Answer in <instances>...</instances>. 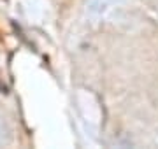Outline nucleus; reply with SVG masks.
I'll list each match as a JSON object with an SVG mask.
<instances>
[{
    "mask_svg": "<svg viewBox=\"0 0 158 149\" xmlns=\"http://www.w3.org/2000/svg\"><path fill=\"white\" fill-rule=\"evenodd\" d=\"M9 91V88H7V84H6V81H4V75H2V70H0V93H6Z\"/></svg>",
    "mask_w": 158,
    "mask_h": 149,
    "instance_id": "obj_1",
    "label": "nucleus"
}]
</instances>
